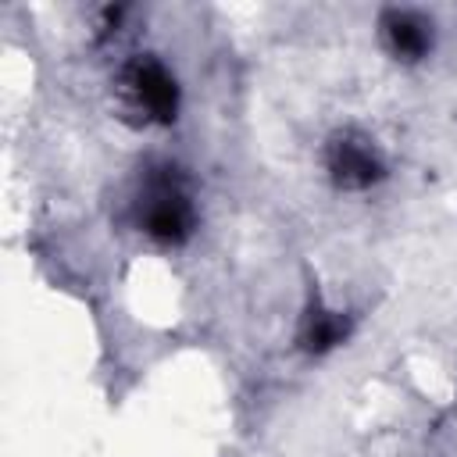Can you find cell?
I'll return each mask as SVG.
<instances>
[{"instance_id":"obj_1","label":"cell","mask_w":457,"mask_h":457,"mask_svg":"<svg viewBox=\"0 0 457 457\" xmlns=\"http://www.w3.org/2000/svg\"><path fill=\"white\" fill-rule=\"evenodd\" d=\"M136 218L143 225V232L164 246H175L182 239H189L193 232V200L186 193V182L175 175V168H157L136 204Z\"/></svg>"},{"instance_id":"obj_4","label":"cell","mask_w":457,"mask_h":457,"mask_svg":"<svg viewBox=\"0 0 457 457\" xmlns=\"http://www.w3.org/2000/svg\"><path fill=\"white\" fill-rule=\"evenodd\" d=\"M382 36H386L389 54L400 57V61H418V57H425L428 46H432L428 25H425L418 14H407V11H386V18H382Z\"/></svg>"},{"instance_id":"obj_3","label":"cell","mask_w":457,"mask_h":457,"mask_svg":"<svg viewBox=\"0 0 457 457\" xmlns=\"http://www.w3.org/2000/svg\"><path fill=\"white\" fill-rule=\"evenodd\" d=\"M325 168L339 189H368L382 179L375 146L357 132H336L325 146Z\"/></svg>"},{"instance_id":"obj_5","label":"cell","mask_w":457,"mask_h":457,"mask_svg":"<svg viewBox=\"0 0 457 457\" xmlns=\"http://www.w3.org/2000/svg\"><path fill=\"white\" fill-rule=\"evenodd\" d=\"M343 336H346V318L343 314L311 307V314L303 318V328H300V346L311 350V353H325L336 343H343Z\"/></svg>"},{"instance_id":"obj_2","label":"cell","mask_w":457,"mask_h":457,"mask_svg":"<svg viewBox=\"0 0 457 457\" xmlns=\"http://www.w3.org/2000/svg\"><path fill=\"white\" fill-rule=\"evenodd\" d=\"M121 93L129 100V107L136 114H143V121H175L179 111V86L171 79V71L157 61V57H136L121 68Z\"/></svg>"}]
</instances>
